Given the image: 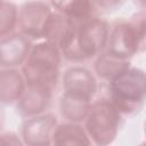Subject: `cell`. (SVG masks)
<instances>
[{
	"label": "cell",
	"instance_id": "12",
	"mask_svg": "<svg viewBox=\"0 0 146 146\" xmlns=\"http://www.w3.org/2000/svg\"><path fill=\"white\" fill-rule=\"evenodd\" d=\"M51 7L68 18L73 24H80L86 21L99 17L100 13L95 1L71 0V1H51Z\"/></svg>",
	"mask_w": 146,
	"mask_h": 146
},
{
	"label": "cell",
	"instance_id": "15",
	"mask_svg": "<svg viewBox=\"0 0 146 146\" xmlns=\"http://www.w3.org/2000/svg\"><path fill=\"white\" fill-rule=\"evenodd\" d=\"M131 65L132 64L130 60H122L115 58L104 51L94 59L92 72L98 80L107 83L110 80H112L114 76H116L119 73H121Z\"/></svg>",
	"mask_w": 146,
	"mask_h": 146
},
{
	"label": "cell",
	"instance_id": "19",
	"mask_svg": "<svg viewBox=\"0 0 146 146\" xmlns=\"http://www.w3.org/2000/svg\"><path fill=\"white\" fill-rule=\"evenodd\" d=\"M99 13L102 11H112L120 8L123 5V1H95Z\"/></svg>",
	"mask_w": 146,
	"mask_h": 146
},
{
	"label": "cell",
	"instance_id": "7",
	"mask_svg": "<svg viewBox=\"0 0 146 146\" xmlns=\"http://www.w3.org/2000/svg\"><path fill=\"white\" fill-rule=\"evenodd\" d=\"M52 11L48 1H26L18 6L17 31L33 42L40 41L44 25Z\"/></svg>",
	"mask_w": 146,
	"mask_h": 146
},
{
	"label": "cell",
	"instance_id": "2",
	"mask_svg": "<svg viewBox=\"0 0 146 146\" xmlns=\"http://www.w3.org/2000/svg\"><path fill=\"white\" fill-rule=\"evenodd\" d=\"M63 57L58 47L48 41H35L21 67L26 87H40L56 91L62 75Z\"/></svg>",
	"mask_w": 146,
	"mask_h": 146
},
{
	"label": "cell",
	"instance_id": "10",
	"mask_svg": "<svg viewBox=\"0 0 146 146\" xmlns=\"http://www.w3.org/2000/svg\"><path fill=\"white\" fill-rule=\"evenodd\" d=\"M55 91L40 87H26L25 91L15 104L17 114L23 117H32L49 112Z\"/></svg>",
	"mask_w": 146,
	"mask_h": 146
},
{
	"label": "cell",
	"instance_id": "8",
	"mask_svg": "<svg viewBox=\"0 0 146 146\" xmlns=\"http://www.w3.org/2000/svg\"><path fill=\"white\" fill-rule=\"evenodd\" d=\"M58 123V117L52 112L23 119L19 136L25 146H50Z\"/></svg>",
	"mask_w": 146,
	"mask_h": 146
},
{
	"label": "cell",
	"instance_id": "14",
	"mask_svg": "<svg viewBox=\"0 0 146 146\" xmlns=\"http://www.w3.org/2000/svg\"><path fill=\"white\" fill-rule=\"evenodd\" d=\"M73 26L74 24L68 18H66L64 15H62L60 13L52 8V11L42 31L41 40L51 42L58 47L60 42L71 32Z\"/></svg>",
	"mask_w": 146,
	"mask_h": 146
},
{
	"label": "cell",
	"instance_id": "17",
	"mask_svg": "<svg viewBox=\"0 0 146 146\" xmlns=\"http://www.w3.org/2000/svg\"><path fill=\"white\" fill-rule=\"evenodd\" d=\"M18 6L13 1L0 0V39L17 31Z\"/></svg>",
	"mask_w": 146,
	"mask_h": 146
},
{
	"label": "cell",
	"instance_id": "18",
	"mask_svg": "<svg viewBox=\"0 0 146 146\" xmlns=\"http://www.w3.org/2000/svg\"><path fill=\"white\" fill-rule=\"evenodd\" d=\"M0 146H25L19 133L15 131L0 132Z\"/></svg>",
	"mask_w": 146,
	"mask_h": 146
},
{
	"label": "cell",
	"instance_id": "5",
	"mask_svg": "<svg viewBox=\"0 0 146 146\" xmlns=\"http://www.w3.org/2000/svg\"><path fill=\"white\" fill-rule=\"evenodd\" d=\"M123 123V115L108 98L94 99L82 123L94 146H111Z\"/></svg>",
	"mask_w": 146,
	"mask_h": 146
},
{
	"label": "cell",
	"instance_id": "20",
	"mask_svg": "<svg viewBox=\"0 0 146 146\" xmlns=\"http://www.w3.org/2000/svg\"><path fill=\"white\" fill-rule=\"evenodd\" d=\"M2 122H3V117H2V114H1V111H0V132H1V129H2Z\"/></svg>",
	"mask_w": 146,
	"mask_h": 146
},
{
	"label": "cell",
	"instance_id": "13",
	"mask_svg": "<svg viewBox=\"0 0 146 146\" xmlns=\"http://www.w3.org/2000/svg\"><path fill=\"white\" fill-rule=\"evenodd\" d=\"M50 146H94L80 123L59 122L54 131Z\"/></svg>",
	"mask_w": 146,
	"mask_h": 146
},
{
	"label": "cell",
	"instance_id": "1",
	"mask_svg": "<svg viewBox=\"0 0 146 146\" xmlns=\"http://www.w3.org/2000/svg\"><path fill=\"white\" fill-rule=\"evenodd\" d=\"M110 31V23L103 17H95L80 24H74L58 49L63 59L73 64L94 60L104 52Z\"/></svg>",
	"mask_w": 146,
	"mask_h": 146
},
{
	"label": "cell",
	"instance_id": "6",
	"mask_svg": "<svg viewBox=\"0 0 146 146\" xmlns=\"http://www.w3.org/2000/svg\"><path fill=\"white\" fill-rule=\"evenodd\" d=\"M62 95L92 103L99 90V80L92 70L82 64H73L66 67L60 75Z\"/></svg>",
	"mask_w": 146,
	"mask_h": 146
},
{
	"label": "cell",
	"instance_id": "11",
	"mask_svg": "<svg viewBox=\"0 0 146 146\" xmlns=\"http://www.w3.org/2000/svg\"><path fill=\"white\" fill-rule=\"evenodd\" d=\"M26 89L21 68H0V104L15 105Z\"/></svg>",
	"mask_w": 146,
	"mask_h": 146
},
{
	"label": "cell",
	"instance_id": "21",
	"mask_svg": "<svg viewBox=\"0 0 146 146\" xmlns=\"http://www.w3.org/2000/svg\"><path fill=\"white\" fill-rule=\"evenodd\" d=\"M139 146H145V143H144V141H143V143H141V144H140V145H139Z\"/></svg>",
	"mask_w": 146,
	"mask_h": 146
},
{
	"label": "cell",
	"instance_id": "16",
	"mask_svg": "<svg viewBox=\"0 0 146 146\" xmlns=\"http://www.w3.org/2000/svg\"><path fill=\"white\" fill-rule=\"evenodd\" d=\"M90 105H91V103L70 98L64 95H60L59 102H58L59 115L62 116L64 122L82 124L88 114Z\"/></svg>",
	"mask_w": 146,
	"mask_h": 146
},
{
	"label": "cell",
	"instance_id": "4",
	"mask_svg": "<svg viewBox=\"0 0 146 146\" xmlns=\"http://www.w3.org/2000/svg\"><path fill=\"white\" fill-rule=\"evenodd\" d=\"M108 99L124 116L138 114L145 104L146 75L137 66H129L107 82Z\"/></svg>",
	"mask_w": 146,
	"mask_h": 146
},
{
	"label": "cell",
	"instance_id": "9",
	"mask_svg": "<svg viewBox=\"0 0 146 146\" xmlns=\"http://www.w3.org/2000/svg\"><path fill=\"white\" fill-rule=\"evenodd\" d=\"M33 41L18 31L0 39V68H21Z\"/></svg>",
	"mask_w": 146,
	"mask_h": 146
},
{
	"label": "cell",
	"instance_id": "3",
	"mask_svg": "<svg viewBox=\"0 0 146 146\" xmlns=\"http://www.w3.org/2000/svg\"><path fill=\"white\" fill-rule=\"evenodd\" d=\"M146 14L144 9L135 13L130 18L116 19L110 24L105 52L122 59L130 60L145 50Z\"/></svg>",
	"mask_w": 146,
	"mask_h": 146
}]
</instances>
